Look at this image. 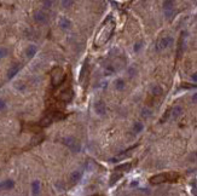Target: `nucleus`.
I'll use <instances>...</instances> for the list:
<instances>
[{
  "label": "nucleus",
  "instance_id": "obj_1",
  "mask_svg": "<svg viewBox=\"0 0 197 196\" xmlns=\"http://www.w3.org/2000/svg\"><path fill=\"white\" fill-rule=\"evenodd\" d=\"M114 23L110 24H104V27L101 29V32L98 33V35L96 36V40H94V45L96 46H102L104 45L109 39L111 38L113 33H114Z\"/></svg>",
  "mask_w": 197,
  "mask_h": 196
},
{
  "label": "nucleus",
  "instance_id": "obj_2",
  "mask_svg": "<svg viewBox=\"0 0 197 196\" xmlns=\"http://www.w3.org/2000/svg\"><path fill=\"white\" fill-rule=\"evenodd\" d=\"M179 178L178 173L174 172H169V173H161V174H156L154 177H151L149 180L151 184H161V183H166V182H174Z\"/></svg>",
  "mask_w": 197,
  "mask_h": 196
},
{
  "label": "nucleus",
  "instance_id": "obj_3",
  "mask_svg": "<svg viewBox=\"0 0 197 196\" xmlns=\"http://www.w3.org/2000/svg\"><path fill=\"white\" fill-rule=\"evenodd\" d=\"M65 79V74L64 70L62 69L61 67H56L52 69L51 72V82L53 87H58Z\"/></svg>",
  "mask_w": 197,
  "mask_h": 196
},
{
  "label": "nucleus",
  "instance_id": "obj_4",
  "mask_svg": "<svg viewBox=\"0 0 197 196\" xmlns=\"http://www.w3.org/2000/svg\"><path fill=\"white\" fill-rule=\"evenodd\" d=\"M88 77H90V67H88V60H86L81 68V73H80V82L82 86L85 87L87 86Z\"/></svg>",
  "mask_w": 197,
  "mask_h": 196
},
{
  "label": "nucleus",
  "instance_id": "obj_5",
  "mask_svg": "<svg viewBox=\"0 0 197 196\" xmlns=\"http://www.w3.org/2000/svg\"><path fill=\"white\" fill-rule=\"evenodd\" d=\"M63 143L68 146L70 150L75 151V153H79L81 149V146H80V143H79L74 137H65V138L63 139Z\"/></svg>",
  "mask_w": 197,
  "mask_h": 196
},
{
  "label": "nucleus",
  "instance_id": "obj_6",
  "mask_svg": "<svg viewBox=\"0 0 197 196\" xmlns=\"http://www.w3.org/2000/svg\"><path fill=\"white\" fill-rule=\"evenodd\" d=\"M172 44H173V38H171V36H162L160 40L157 41L156 48H157V51H162V50H164V48L169 47Z\"/></svg>",
  "mask_w": 197,
  "mask_h": 196
},
{
  "label": "nucleus",
  "instance_id": "obj_7",
  "mask_svg": "<svg viewBox=\"0 0 197 196\" xmlns=\"http://www.w3.org/2000/svg\"><path fill=\"white\" fill-rule=\"evenodd\" d=\"M163 11H164V16L167 19H171L174 16V3L171 0H167L163 1Z\"/></svg>",
  "mask_w": 197,
  "mask_h": 196
},
{
  "label": "nucleus",
  "instance_id": "obj_8",
  "mask_svg": "<svg viewBox=\"0 0 197 196\" xmlns=\"http://www.w3.org/2000/svg\"><path fill=\"white\" fill-rule=\"evenodd\" d=\"M34 21L36 23H40V24H45L48 22V16L46 12H44L43 10H36L34 12Z\"/></svg>",
  "mask_w": 197,
  "mask_h": 196
},
{
  "label": "nucleus",
  "instance_id": "obj_9",
  "mask_svg": "<svg viewBox=\"0 0 197 196\" xmlns=\"http://www.w3.org/2000/svg\"><path fill=\"white\" fill-rule=\"evenodd\" d=\"M73 97H74V91L72 89H65L60 93V97L58 98H60V101L63 103H69V102H72Z\"/></svg>",
  "mask_w": 197,
  "mask_h": 196
},
{
  "label": "nucleus",
  "instance_id": "obj_10",
  "mask_svg": "<svg viewBox=\"0 0 197 196\" xmlns=\"http://www.w3.org/2000/svg\"><path fill=\"white\" fill-rule=\"evenodd\" d=\"M185 39H186V32H183L180 38H179V41H178V50H176V57L180 58L184 51V46H185Z\"/></svg>",
  "mask_w": 197,
  "mask_h": 196
},
{
  "label": "nucleus",
  "instance_id": "obj_11",
  "mask_svg": "<svg viewBox=\"0 0 197 196\" xmlns=\"http://www.w3.org/2000/svg\"><path fill=\"white\" fill-rule=\"evenodd\" d=\"M94 110L98 115H104L106 113V105L103 101H97L94 103Z\"/></svg>",
  "mask_w": 197,
  "mask_h": 196
},
{
  "label": "nucleus",
  "instance_id": "obj_12",
  "mask_svg": "<svg viewBox=\"0 0 197 196\" xmlns=\"http://www.w3.org/2000/svg\"><path fill=\"white\" fill-rule=\"evenodd\" d=\"M137 145H134V146H132V148H130V149H127L125 153H121L120 155H117V156H115V158H113V159H110V162H117V161H120V160H123V159H126V158H128V156L131 155V150H133L134 148H135Z\"/></svg>",
  "mask_w": 197,
  "mask_h": 196
},
{
  "label": "nucleus",
  "instance_id": "obj_13",
  "mask_svg": "<svg viewBox=\"0 0 197 196\" xmlns=\"http://www.w3.org/2000/svg\"><path fill=\"white\" fill-rule=\"evenodd\" d=\"M181 113H183V108H181V107H179V105L174 107L173 109L171 110L169 119H171V120H176V119H178V117L181 115Z\"/></svg>",
  "mask_w": 197,
  "mask_h": 196
},
{
  "label": "nucleus",
  "instance_id": "obj_14",
  "mask_svg": "<svg viewBox=\"0 0 197 196\" xmlns=\"http://www.w3.org/2000/svg\"><path fill=\"white\" fill-rule=\"evenodd\" d=\"M19 70H21V64H18V63L13 64V65L9 69V72H7V77H9V79H12V77H13L16 74H18Z\"/></svg>",
  "mask_w": 197,
  "mask_h": 196
},
{
  "label": "nucleus",
  "instance_id": "obj_15",
  "mask_svg": "<svg viewBox=\"0 0 197 196\" xmlns=\"http://www.w3.org/2000/svg\"><path fill=\"white\" fill-rule=\"evenodd\" d=\"M58 26H60L62 29H69L72 27V21L67 17H61L60 21H58Z\"/></svg>",
  "mask_w": 197,
  "mask_h": 196
},
{
  "label": "nucleus",
  "instance_id": "obj_16",
  "mask_svg": "<svg viewBox=\"0 0 197 196\" xmlns=\"http://www.w3.org/2000/svg\"><path fill=\"white\" fill-rule=\"evenodd\" d=\"M15 187V182L12 179H7L0 183V189H4V190H10Z\"/></svg>",
  "mask_w": 197,
  "mask_h": 196
},
{
  "label": "nucleus",
  "instance_id": "obj_17",
  "mask_svg": "<svg viewBox=\"0 0 197 196\" xmlns=\"http://www.w3.org/2000/svg\"><path fill=\"white\" fill-rule=\"evenodd\" d=\"M36 51H38V47H36L35 45H29V46L26 48V56H27L28 58H33V57L35 56Z\"/></svg>",
  "mask_w": 197,
  "mask_h": 196
},
{
  "label": "nucleus",
  "instance_id": "obj_18",
  "mask_svg": "<svg viewBox=\"0 0 197 196\" xmlns=\"http://www.w3.org/2000/svg\"><path fill=\"white\" fill-rule=\"evenodd\" d=\"M131 168H132V163L127 162V163H122V165H120V166H117V167L115 168V172H120V173H122V172H128Z\"/></svg>",
  "mask_w": 197,
  "mask_h": 196
},
{
  "label": "nucleus",
  "instance_id": "obj_19",
  "mask_svg": "<svg viewBox=\"0 0 197 196\" xmlns=\"http://www.w3.org/2000/svg\"><path fill=\"white\" fill-rule=\"evenodd\" d=\"M52 119V121H58V120H62V119H64V113H62V111H58V110H55V111H52L50 115H48Z\"/></svg>",
  "mask_w": 197,
  "mask_h": 196
},
{
  "label": "nucleus",
  "instance_id": "obj_20",
  "mask_svg": "<svg viewBox=\"0 0 197 196\" xmlns=\"http://www.w3.org/2000/svg\"><path fill=\"white\" fill-rule=\"evenodd\" d=\"M40 189H41V184L39 180H34L32 183V192H33V196H38L39 192H40Z\"/></svg>",
  "mask_w": 197,
  "mask_h": 196
},
{
  "label": "nucleus",
  "instance_id": "obj_21",
  "mask_svg": "<svg viewBox=\"0 0 197 196\" xmlns=\"http://www.w3.org/2000/svg\"><path fill=\"white\" fill-rule=\"evenodd\" d=\"M53 121H52V119L48 115H46L45 117H43V119L40 120V122H39V126L40 127H47V126H50L51 124H52Z\"/></svg>",
  "mask_w": 197,
  "mask_h": 196
},
{
  "label": "nucleus",
  "instance_id": "obj_22",
  "mask_svg": "<svg viewBox=\"0 0 197 196\" xmlns=\"http://www.w3.org/2000/svg\"><path fill=\"white\" fill-rule=\"evenodd\" d=\"M81 175H82V173H81L80 171H74V172L72 173L70 179H72V182H73V183H77L79 180L81 179Z\"/></svg>",
  "mask_w": 197,
  "mask_h": 196
},
{
  "label": "nucleus",
  "instance_id": "obj_23",
  "mask_svg": "<svg viewBox=\"0 0 197 196\" xmlns=\"http://www.w3.org/2000/svg\"><path fill=\"white\" fill-rule=\"evenodd\" d=\"M121 177H122V173H120V172H114V173L111 174V177H110V185H114Z\"/></svg>",
  "mask_w": 197,
  "mask_h": 196
},
{
  "label": "nucleus",
  "instance_id": "obj_24",
  "mask_svg": "<svg viewBox=\"0 0 197 196\" xmlns=\"http://www.w3.org/2000/svg\"><path fill=\"white\" fill-rule=\"evenodd\" d=\"M115 73H116V69L114 68L113 64H108V65L104 68V74H105V75H113V74H115Z\"/></svg>",
  "mask_w": 197,
  "mask_h": 196
},
{
  "label": "nucleus",
  "instance_id": "obj_25",
  "mask_svg": "<svg viewBox=\"0 0 197 196\" xmlns=\"http://www.w3.org/2000/svg\"><path fill=\"white\" fill-rule=\"evenodd\" d=\"M143 129H144V126H143L142 122H139V121L134 122V125H133V132H134V133H139V132H142Z\"/></svg>",
  "mask_w": 197,
  "mask_h": 196
},
{
  "label": "nucleus",
  "instance_id": "obj_26",
  "mask_svg": "<svg viewBox=\"0 0 197 196\" xmlns=\"http://www.w3.org/2000/svg\"><path fill=\"white\" fill-rule=\"evenodd\" d=\"M115 89H116L117 91H122V90L125 89V81H123L122 79H117V80L115 81Z\"/></svg>",
  "mask_w": 197,
  "mask_h": 196
},
{
  "label": "nucleus",
  "instance_id": "obj_27",
  "mask_svg": "<svg viewBox=\"0 0 197 196\" xmlns=\"http://www.w3.org/2000/svg\"><path fill=\"white\" fill-rule=\"evenodd\" d=\"M162 92H163L162 87H161V86H157V85L154 86V87H152V90H151V93H152L154 96H161Z\"/></svg>",
  "mask_w": 197,
  "mask_h": 196
},
{
  "label": "nucleus",
  "instance_id": "obj_28",
  "mask_svg": "<svg viewBox=\"0 0 197 196\" xmlns=\"http://www.w3.org/2000/svg\"><path fill=\"white\" fill-rule=\"evenodd\" d=\"M43 139H44V136H36L35 138H33V139L30 141V142H32V143H30V145H36V144L40 143Z\"/></svg>",
  "mask_w": 197,
  "mask_h": 196
},
{
  "label": "nucleus",
  "instance_id": "obj_29",
  "mask_svg": "<svg viewBox=\"0 0 197 196\" xmlns=\"http://www.w3.org/2000/svg\"><path fill=\"white\" fill-rule=\"evenodd\" d=\"M142 116L145 117V119H147L149 116H151V110H149L147 108H144V109L142 110Z\"/></svg>",
  "mask_w": 197,
  "mask_h": 196
},
{
  "label": "nucleus",
  "instance_id": "obj_30",
  "mask_svg": "<svg viewBox=\"0 0 197 196\" xmlns=\"http://www.w3.org/2000/svg\"><path fill=\"white\" fill-rule=\"evenodd\" d=\"M9 55V50L6 47H0V58H5Z\"/></svg>",
  "mask_w": 197,
  "mask_h": 196
},
{
  "label": "nucleus",
  "instance_id": "obj_31",
  "mask_svg": "<svg viewBox=\"0 0 197 196\" xmlns=\"http://www.w3.org/2000/svg\"><path fill=\"white\" fill-rule=\"evenodd\" d=\"M15 87H16L17 90H19V91H23V90L26 89V85H24L23 82L19 81V82H16V84H15Z\"/></svg>",
  "mask_w": 197,
  "mask_h": 196
},
{
  "label": "nucleus",
  "instance_id": "obj_32",
  "mask_svg": "<svg viewBox=\"0 0 197 196\" xmlns=\"http://www.w3.org/2000/svg\"><path fill=\"white\" fill-rule=\"evenodd\" d=\"M62 5H63V7H70L72 5H74V1H72V0H63Z\"/></svg>",
  "mask_w": 197,
  "mask_h": 196
},
{
  "label": "nucleus",
  "instance_id": "obj_33",
  "mask_svg": "<svg viewBox=\"0 0 197 196\" xmlns=\"http://www.w3.org/2000/svg\"><path fill=\"white\" fill-rule=\"evenodd\" d=\"M183 89H197V85H189V84H183L181 85Z\"/></svg>",
  "mask_w": 197,
  "mask_h": 196
},
{
  "label": "nucleus",
  "instance_id": "obj_34",
  "mask_svg": "<svg viewBox=\"0 0 197 196\" xmlns=\"http://www.w3.org/2000/svg\"><path fill=\"white\" fill-rule=\"evenodd\" d=\"M43 5H44V7H46V9H50V7H52L53 1H43Z\"/></svg>",
  "mask_w": 197,
  "mask_h": 196
},
{
  "label": "nucleus",
  "instance_id": "obj_35",
  "mask_svg": "<svg viewBox=\"0 0 197 196\" xmlns=\"http://www.w3.org/2000/svg\"><path fill=\"white\" fill-rule=\"evenodd\" d=\"M6 108V102L4 99H0V111H3Z\"/></svg>",
  "mask_w": 197,
  "mask_h": 196
},
{
  "label": "nucleus",
  "instance_id": "obj_36",
  "mask_svg": "<svg viewBox=\"0 0 197 196\" xmlns=\"http://www.w3.org/2000/svg\"><path fill=\"white\" fill-rule=\"evenodd\" d=\"M140 47H142V43H137V44L134 45V51L138 52V51L140 50Z\"/></svg>",
  "mask_w": 197,
  "mask_h": 196
},
{
  "label": "nucleus",
  "instance_id": "obj_37",
  "mask_svg": "<svg viewBox=\"0 0 197 196\" xmlns=\"http://www.w3.org/2000/svg\"><path fill=\"white\" fill-rule=\"evenodd\" d=\"M128 74H130V76H133L135 74V69H134V68H130V69H128Z\"/></svg>",
  "mask_w": 197,
  "mask_h": 196
},
{
  "label": "nucleus",
  "instance_id": "obj_38",
  "mask_svg": "<svg viewBox=\"0 0 197 196\" xmlns=\"http://www.w3.org/2000/svg\"><path fill=\"white\" fill-rule=\"evenodd\" d=\"M191 77H192V80H193V81H196V82H197V73H195Z\"/></svg>",
  "mask_w": 197,
  "mask_h": 196
},
{
  "label": "nucleus",
  "instance_id": "obj_39",
  "mask_svg": "<svg viewBox=\"0 0 197 196\" xmlns=\"http://www.w3.org/2000/svg\"><path fill=\"white\" fill-rule=\"evenodd\" d=\"M192 101H193V102H197V93H195V94L192 96Z\"/></svg>",
  "mask_w": 197,
  "mask_h": 196
},
{
  "label": "nucleus",
  "instance_id": "obj_40",
  "mask_svg": "<svg viewBox=\"0 0 197 196\" xmlns=\"http://www.w3.org/2000/svg\"><path fill=\"white\" fill-rule=\"evenodd\" d=\"M96 196H99V195H96Z\"/></svg>",
  "mask_w": 197,
  "mask_h": 196
}]
</instances>
